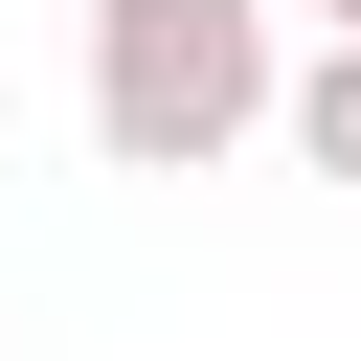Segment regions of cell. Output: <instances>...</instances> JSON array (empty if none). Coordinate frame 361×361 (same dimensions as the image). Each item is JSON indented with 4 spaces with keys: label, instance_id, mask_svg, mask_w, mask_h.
Masks as SVG:
<instances>
[{
    "label": "cell",
    "instance_id": "cell-3",
    "mask_svg": "<svg viewBox=\"0 0 361 361\" xmlns=\"http://www.w3.org/2000/svg\"><path fill=\"white\" fill-rule=\"evenodd\" d=\"M316 45H361V0H316Z\"/></svg>",
    "mask_w": 361,
    "mask_h": 361
},
{
    "label": "cell",
    "instance_id": "cell-2",
    "mask_svg": "<svg viewBox=\"0 0 361 361\" xmlns=\"http://www.w3.org/2000/svg\"><path fill=\"white\" fill-rule=\"evenodd\" d=\"M271 158L293 180H361V45H293L271 68Z\"/></svg>",
    "mask_w": 361,
    "mask_h": 361
},
{
    "label": "cell",
    "instance_id": "cell-1",
    "mask_svg": "<svg viewBox=\"0 0 361 361\" xmlns=\"http://www.w3.org/2000/svg\"><path fill=\"white\" fill-rule=\"evenodd\" d=\"M271 0H90V158L113 180H203L271 135Z\"/></svg>",
    "mask_w": 361,
    "mask_h": 361
}]
</instances>
